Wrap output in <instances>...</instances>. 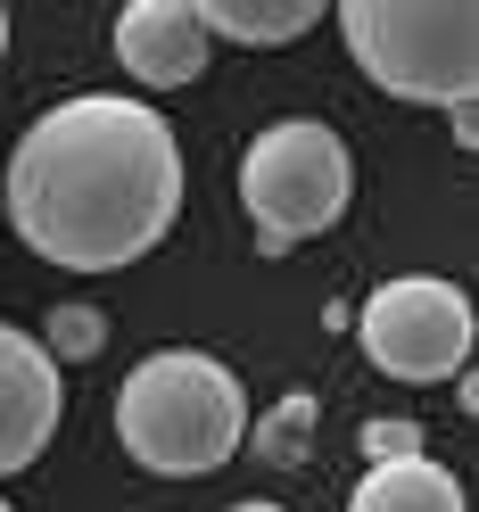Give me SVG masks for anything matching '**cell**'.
<instances>
[{
	"instance_id": "cell-6",
	"label": "cell",
	"mask_w": 479,
	"mask_h": 512,
	"mask_svg": "<svg viewBox=\"0 0 479 512\" xmlns=\"http://www.w3.org/2000/svg\"><path fill=\"white\" fill-rule=\"evenodd\" d=\"M58 397H67V380H58V364L42 356V339L17 331V323H0V479L25 471L50 446Z\"/></svg>"
},
{
	"instance_id": "cell-14",
	"label": "cell",
	"mask_w": 479,
	"mask_h": 512,
	"mask_svg": "<svg viewBox=\"0 0 479 512\" xmlns=\"http://www.w3.org/2000/svg\"><path fill=\"white\" fill-rule=\"evenodd\" d=\"M232 512H281V504H232Z\"/></svg>"
},
{
	"instance_id": "cell-4",
	"label": "cell",
	"mask_w": 479,
	"mask_h": 512,
	"mask_svg": "<svg viewBox=\"0 0 479 512\" xmlns=\"http://www.w3.org/2000/svg\"><path fill=\"white\" fill-rule=\"evenodd\" d=\"M356 199V157L323 116H281L240 157V207L257 223V248L281 256L314 232H331Z\"/></svg>"
},
{
	"instance_id": "cell-1",
	"label": "cell",
	"mask_w": 479,
	"mask_h": 512,
	"mask_svg": "<svg viewBox=\"0 0 479 512\" xmlns=\"http://www.w3.org/2000/svg\"><path fill=\"white\" fill-rule=\"evenodd\" d=\"M182 215V141L133 91H75L25 124L9 157V223L42 265L116 273Z\"/></svg>"
},
{
	"instance_id": "cell-12",
	"label": "cell",
	"mask_w": 479,
	"mask_h": 512,
	"mask_svg": "<svg viewBox=\"0 0 479 512\" xmlns=\"http://www.w3.org/2000/svg\"><path fill=\"white\" fill-rule=\"evenodd\" d=\"M405 455H430V446H422V422H405V413L364 422V463H405Z\"/></svg>"
},
{
	"instance_id": "cell-15",
	"label": "cell",
	"mask_w": 479,
	"mask_h": 512,
	"mask_svg": "<svg viewBox=\"0 0 479 512\" xmlns=\"http://www.w3.org/2000/svg\"><path fill=\"white\" fill-rule=\"evenodd\" d=\"M0 50H9V9H0Z\"/></svg>"
},
{
	"instance_id": "cell-9",
	"label": "cell",
	"mask_w": 479,
	"mask_h": 512,
	"mask_svg": "<svg viewBox=\"0 0 479 512\" xmlns=\"http://www.w3.org/2000/svg\"><path fill=\"white\" fill-rule=\"evenodd\" d=\"M207 25V42H248V50H273V42H298L323 25V0H190Z\"/></svg>"
},
{
	"instance_id": "cell-10",
	"label": "cell",
	"mask_w": 479,
	"mask_h": 512,
	"mask_svg": "<svg viewBox=\"0 0 479 512\" xmlns=\"http://www.w3.org/2000/svg\"><path fill=\"white\" fill-rule=\"evenodd\" d=\"M248 438H257V455H265V463H306V455H314V397H306V389H298V397H281Z\"/></svg>"
},
{
	"instance_id": "cell-11",
	"label": "cell",
	"mask_w": 479,
	"mask_h": 512,
	"mask_svg": "<svg viewBox=\"0 0 479 512\" xmlns=\"http://www.w3.org/2000/svg\"><path fill=\"white\" fill-rule=\"evenodd\" d=\"M100 347H108V314L100 306H58L50 331H42V356L50 364H83V356H100Z\"/></svg>"
},
{
	"instance_id": "cell-7",
	"label": "cell",
	"mask_w": 479,
	"mask_h": 512,
	"mask_svg": "<svg viewBox=\"0 0 479 512\" xmlns=\"http://www.w3.org/2000/svg\"><path fill=\"white\" fill-rule=\"evenodd\" d=\"M207 25L190 0H133V9H116V58L124 75L141 91H182L207 75Z\"/></svg>"
},
{
	"instance_id": "cell-5",
	"label": "cell",
	"mask_w": 479,
	"mask_h": 512,
	"mask_svg": "<svg viewBox=\"0 0 479 512\" xmlns=\"http://www.w3.org/2000/svg\"><path fill=\"white\" fill-rule=\"evenodd\" d=\"M356 339L389 380L430 389V380H455L471 364V298L446 273H397L364 298Z\"/></svg>"
},
{
	"instance_id": "cell-3",
	"label": "cell",
	"mask_w": 479,
	"mask_h": 512,
	"mask_svg": "<svg viewBox=\"0 0 479 512\" xmlns=\"http://www.w3.org/2000/svg\"><path fill=\"white\" fill-rule=\"evenodd\" d=\"M339 34L389 100L471 108V91H479V9L471 0H347Z\"/></svg>"
},
{
	"instance_id": "cell-8",
	"label": "cell",
	"mask_w": 479,
	"mask_h": 512,
	"mask_svg": "<svg viewBox=\"0 0 479 512\" xmlns=\"http://www.w3.org/2000/svg\"><path fill=\"white\" fill-rule=\"evenodd\" d=\"M347 512H463V479L438 455H405V463H372L356 479Z\"/></svg>"
},
{
	"instance_id": "cell-16",
	"label": "cell",
	"mask_w": 479,
	"mask_h": 512,
	"mask_svg": "<svg viewBox=\"0 0 479 512\" xmlns=\"http://www.w3.org/2000/svg\"><path fill=\"white\" fill-rule=\"evenodd\" d=\"M0 512H9V496H0Z\"/></svg>"
},
{
	"instance_id": "cell-13",
	"label": "cell",
	"mask_w": 479,
	"mask_h": 512,
	"mask_svg": "<svg viewBox=\"0 0 479 512\" xmlns=\"http://www.w3.org/2000/svg\"><path fill=\"white\" fill-rule=\"evenodd\" d=\"M446 124H455V141L479 149V108H446Z\"/></svg>"
},
{
	"instance_id": "cell-2",
	"label": "cell",
	"mask_w": 479,
	"mask_h": 512,
	"mask_svg": "<svg viewBox=\"0 0 479 512\" xmlns=\"http://www.w3.org/2000/svg\"><path fill=\"white\" fill-rule=\"evenodd\" d=\"M116 438L141 471L166 479L223 471L248 438V389L232 364L199 356V347H157L116 389Z\"/></svg>"
}]
</instances>
